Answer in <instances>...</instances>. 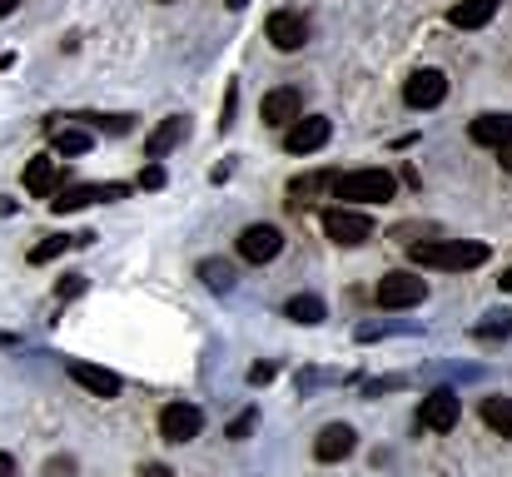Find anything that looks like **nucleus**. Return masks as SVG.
<instances>
[{"mask_svg":"<svg viewBox=\"0 0 512 477\" xmlns=\"http://www.w3.org/2000/svg\"><path fill=\"white\" fill-rule=\"evenodd\" d=\"M324 184H334V174H299V179L289 184V194L304 199V194H314V189H324Z\"/></svg>","mask_w":512,"mask_h":477,"instance_id":"b1692460","label":"nucleus"},{"mask_svg":"<svg viewBox=\"0 0 512 477\" xmlns=\"http://www.w3.org/2000/svg\"><path fill=\"white\" fill-rule=\"evenodd\" d=\"M85 120H90V125H100V130H110V135H125L135 115H85Z\"/></svg>","mask_w":512,"mask_h":477,"instance_id":"393cba45","label":"nucleus"},{"mask_svg":"<svg viewBox=\"0 0 512 477\" xmlns=\"http://www.w3.org/2000/svg\"><path fill=\"white\" fill-rule=\"evenodd\" d=\"M70 368V378L85 388V393H95V398H120V373H110V368H100V363H85V358H70L65 363Z\"/></svg>","mask_w":512,"mask_h":477,"instance_id":"9d476101","label":"nucleus"},{"mask_svg":"<svg viewBox=\"0 0 512 477\" xmlns=\"http://www.w3.org/2000/svg\"><path fill=\"white\" fill-rule=\"evenodd\" d=\"M483 423H488L493 433L512 438V398H483Z\"/></svg>","mask_w":512,"mask_h":477,"instance_id":"412c9836","label":"nucleus"},{"mask_svg":"<svg viewBox=\"0 0 512 477\" xmlns=\"http://www.w3.org/2000/svg\"><path fill=\"white\" fill-rule=\"evenodd\" d=\"M279 249H284V234L274 224H249L239 234V259H249V264H269V259H279Z\"/></svg>","mask_w":512,"mask_h":477,"instance_id":"1a4fd4ad","label":"nucleus"},{"mask_svg":"<svg viewBox=\"0 0 512 477\" xmlns=\"http://www.w3.org/2000/svg\"><path fill=\"white\" fill-rule=\"evenodd\" d=\"M458 413H463L458 393H453V388H438V393H428V398H423L418 423H423V428H433V433H453V428H458Z\"/></svg>","mask_w":512,"mask_h":477,"instance_id":"39448f33","label":"nucleus"},{"mask_svg":"<svg viewBox=\"0 0 512 477\" xmlns=\"http://www.w3.org/2000/svg\"><path fill=\"white\" fill-rule=\"evenodd\" d=\"M324 234L343 249H358V244L373 239V219L358 214V209H324Z\"/></svg>","mask_w":512,"mask_h":477,"instance_id":"20e7f679","label":"nucleus"},{"mask_svg":"<svg viewBox=\"0 0 512 477\" xmlns=\"http://www.w3.org/2000/svg\"><path fill=\"white\" fill-rule=\"evenodd\" d=\"M25 189H30L35 199H50V194L60 189V169H55V159L50 155L30 159V164H25Z\"/></svg>","mask_w":512,"mask_h":477,"instance_id":"f3484780","label":"nucleus"},{"mask_svg":"<svg viewBox=\"0 0 512 477\" xmlns=\"http://www.w3.org/2000/svg\"><path fill=\"white\" fill-rule=\"evenodd\" d=\"M70 244H75V234H50L45 244H35V249H30V264H50V259H60Z\"/></svg>","mask_w":512,"mask_h":477,"instance_id":"4be33fe9","label":"nucleus"},{"mask_svg":"<svg viewBox=\"0 0 512 477\" xmlns=\"http://www.w3.org/2000/svg\"><path fill=\"white\" fill-rule=\"evenodd\" d=\"M199 279H204V289H214V294H234L239 269H234L229 259H204V264H199Z\"/></svg>","mask_w":512,"mask_h":477,"instance_id":"6ab92c4d","label":"nucleus"},{"mask_svg":"<svg viewBox=\"0 0 512 477\" xmlns=\"http://www.w3.org/2000/svg\"><path fill=\"white\" fill-rule=\"evenodd\" d=\"M224 5H229V10H244V5H249V0H224Z\"/></svg>","mask_w":512,"mask_h":477,"instance_id":"c9c22d12","label":"nucleus"},{"mask_svg":"<svg viewBox=\"0 0 512 477\" xmlns=\"http://www.w3.org/2000/svg\"><path fill=\"white\" fill-rule=\"evenodd\" d=\"M15 5H20V0H0V15H10V10H15Z\"/></svg>","mask_w":512,"mask_h":477,"instance_id":"72a5a7b5","label":"nucleus"},{"mask_svg":"<svg viewBox=\"0 0 512 477\" xmlns=\"http://www.w3.org/2000/svg\"><path fill=\"white\" fill-rule=\"evenodd\" d=\"M234 105H239V85H229V90H224V110H219V130H229V125H234Z\"/></svg>","mask_w":512,"mask_h":477,"instance_id":"bb28decb","label":"nucleus"},{"mask_svg":"<svg viewBox=\"0 0 512 477\" xmlns=\"http://www.w3.org/2000/svg\"><path fill=\"white\" fill-rule=\"evenodd\" d=\"M140 189H165V169L160 164H145L140 169Z\"/></svg>","mask_w":512,"mask_h":477,"instance_id":"cd10ccee","label":"nucleus"},{"mask_svg":"<svg viewBox=\"0 0 512 477\" xmlns=\"http://www.w3.org/2000/svg\"><path fill=\"white\" fill-rule=\"evenodd\" d=\"M503 294H512V269H508V274H503Z\"/></svg>","mask_w":512,"mask_h":477,"instance_id":"e433bc0d","label":"nucleus"},{"mask_svg":"<svg viewBox=\"0 0 512 477\" xmlns=\"http://www.w3.org/2000/svg\"><path fill=\"white\" fill-rule=\"evenodd\" d=\"M184 135H189V120H184V115H170V120L145 140V159H165L174 145H184Z\"/></svg>","mask_w":512,"mask_h":477,"instance_id":"dca6fc26","label":"nucleus"},{"mask_svg":"<svg viewBox=\"0 0 512 477\" xmlns=\"http://www.w3.org/2000/svg\"><path fill=\"white\" fill-rule=\"evenodd\" d=\"M0 214H15V199H5V194H0Z\"/></svg>","mask_w":512,"mask_h":477,"instance_id":"473e14b6","label":"nucleus"},{"mask_svg":"<svg viewBox=\"0 0 512 477\" xmlns=\"http://www.w3.org/2000/svg\"><path fill=\"white\" fill-rule=\"evenodd\" d=\"M299 110H304L299 90H294V85H279V90H269V95H264V105H259V120L279 130V125H294V120H299Z\"/></svg>","mask_w":512,"mask_h":477,"instance_id":"f8f14e48","label":"nucleus"},{"mask_svg":"<svg viewBox=\"0 0 512 477\" xmlns=\"http://www.w3.org/2000/svg\"><path fill=\"white\" fill-rule=\"evenodd\" d=\"M493 15H498V0H458V5L448 10V25H458V30H483Z\"/></svg>","mask_w":512,"mask_h":477,"instance_id":"2eb2a0df","label":"nucleus"},{"mask_svg":"<svg viewBox=\"0 0 512 477\" xmlns=\"http://www.w3.org/2000/svg\"><path fill=\"white\" fill-rule=\"evenodd\" d=\"M393 174L388 169H353V174H334V194L339 199H358V204H383L393 199Z\"/></svg>","mask_w":512,"mask_h":477,"instance_id":"f03ea898","label":"nucleus"},{"mask_svg":"<svg viewBox=\"0 0 512 477\" xmlns=\"http://www.w3.org/2000/svg\"><path fill=\"white\" fill-rule=\"evenodd\" d=\"M284 314L294 318V323H309V328H314V323H324V314H329V309H324V299H319V294H294Z\"/></svg>","mask_w":512,"mask_h":477,"instance_id":"aec40b11","label":"nucleus"},{"mask_svg":"<svg viewBox=\"0 0 512 477\" xmlns=\"http://www.w3.org/2000/svg\"><path fill=\"white\" fill-rule=\"evenodd\" d=\"M269 40H274V50H304L309 20H304L299 10H274V15H269Z\"/></svg>","mask_w":512,"mask_h":477,"instance_id":"9b49d317","label":"nucleus"},{"mask_svg":"<svg viewBox=\"0 0 512 477\" xmlns=\"http://www.w3.org/2000/svg\"><path fill=\"white\" fill-rule=\"evenodd\" d=\"M160 5H174V0H160Z\"/></svg>","mask_w":512,"mask_h":477,"instance_id":"4c0bfd02","label":"nucleus"},{"mask_svg":"<svg viewBox=\"0 0 512 477\" xmlns=\"http://www.w3.org/2000/svg\"><path fill=\"white\" fill-rule=\"evenodd\" d=\"M199 428H204V413H199L194 403H170V408L160 413V438H165V443H194Z\"/></svg>","mask_w":512,"mask_h":477,"instance_id":"423d86ee","label":"nucleus"},{"mask_svg":"<svg viewBox=\"0 0 512 477\" xmlns=\"http://www.w3.org/2000/svg\"><path fill=\"white\" fill-rule=\"evenodd\" d=\"M95 199H100V184H65V189L50 194V209H55V214H75V209H85V204H95Z\"/></svg>","mask_w":512,"mask_h":477,"instance_id":"a211bd4d","label":"nucleus"},{"mask_svg":"<svg viewBox=\"0 0 512 477\" xmlns=\"http://www.w3.org/2000/svg\"><path fill=\"white\" fill-rule=\"evenodd\" d=\"M468 140L483 145V150H503V145H512V115H478V120L468 125Z\"/></svg>","mask_w":512,"mask_h":477,"instance_id":"4468645a","label":"nucleus"},{"mask_svg":"<svg viewBox=\"0 0 512 477\" xmlns=\"http://www.w3.org/2000/svg\"><path fill=\"white\" fill-rule=\"evenodd\" d=\"M329 135H334V125H329L324 115H309V120H294V125H289L284 150H289V155H314V150L329 145Z\"/></svg>","mask_w":512,"mask_h":477,"instance_id":"6e6552de","label":"nucleus"},{"mask_svg":"<svg viewBox=\"0 0 512 477\" xmlns=\"http://www.w3.org/2000/svg\"><path fill=\"white\" fill-rule=\"evenodd\" d=\"M443 95H448V75L443 70H413L408 85H403V100L413 110H433V105H443Z\"/></svg>","mask_w":512,"mask_h":477,"instance_id":"0eeeda50","label":"nucleus"},{"mask_svg":"<svg viewBox=\"0 0 512 477\" xmlns=\"http://www.w3.org/2000/svg\"><path fill=\"white\" fill-rule=\"evenodd\" d=\"M353 448H358V433H353L348 423H329V428L314 438V458H319V463H343Z\"/></svg>","mask_w":512,"mask_h":477,"instance_id":"ddd939ff","label":"nucleus"},{"mask_svg":"<svg viewBox=\"0 0 512 477\" xmlns=\"http://www.w3.org/2000/svg\"><path fill=\"white\" fill-rule=\"evenodd\" d=\"M140 477H174L165 463H150V468H140Z\"/></svg>","mask_w":512,"mask_h":477,"instance_id":"7c9ffc66","label":"nucleus"},{"mask_svg":"<svg viewBox=\"0 0 512 477\" xmlns=\"http://www.w3.org/2000/svg\"><path fill=\"white\" fill-rule=\"evenodd\" d=\"M80 294H85V274H65L55 284V299H80Z\"/></svg>","mask_w":512,"mask_h":477,"instance_id":"a878e982","label":"nucleus"},{"mask_svg":"<svg viewBox=\"0 0 512 477\" xmlns=\"http://www.w3.org/2000/svg\"><path fill=\"white\" fill-rule=\"evenodd\" d=\"M249 433H254V413H239V418L229 423V433H224V438H234V443H239V438H249Z\"/></svg>","mask_w":512,"mask_h":477,"instance_id":"c756f323","label":"nucleus"},{"mask_svg":"<svg viewBox=\"0 0 512 477\" xmlns=\"http://www.w3.org/2000/svg\"><path fill=\"white\" fill-rule=\"evenodd\" d=\"M418 269H478L488 264V244H463V239H423L408 249Z\"/></svg>","mask_w":512,"mask_h":477,"instance_id":"f257e3e1","label":"nucleus"},{"mask_svg":"<svg viewBox=\"0 0 512 477\" xmlns=\"http://www.w3.org/2000/svg\"><path fill=\"white\" fill-rule=\"evenodd\" d=\"M503 164H508V174H512V145H503Z\"/></svg>","mask_w":512,"mask_h":477,"instance_id":"f704fd0d","label":"nucleus"},{"mask_svg":"<svg viewBox=\"0 0 512 477\" xmlns=\"http://www.w3.org/2000/svg\"><path fill=\"white\" fill-rule=\"evenodd\" d=\"M0 477H15V458L10 453H0Z\"/></svg>","mask_w":512,"mask_h":477,"instance_id":"2f4dec72","label":"nucleus"},{"mask_svg":"<svg viewBox=\"0 0 512 477\" xmlns=\"http://www.w3.org/2000/svg\"><path fill=\"white\" fill-rule=\"evenodd\" d=\"M274 378H279L274 363H254V368H249V383H254V388H264V383H274Z\"/></svg>","mask_w":512,"mask_h":477,"instance_id":"c85d7f7f","label":"nucleus"},{"mask_svg":"<svg viewBox=\"0 0 512 477\" xmlns=\"http://www.w3.org/2000/svg\"><path fill=\"white\" fill-rule=\"evenodd\" d=\"M373 299H378V309H413V304L428 299V279H418V274H383Z\"/></svg>","mask_w":512,"mask_h":477,"instance_id":"7ed1b4c3","label":"nucleus"},{"mask_svg":"<svg viewBox=\"0 0 512 477\" xmlns=\"http://www.w3.org/2000/svg\"><path fill=\"white\" fill-rule=\"evenodd\" d=\"M55 150L60 155H85L90 150V130H55Z\"/></svg>","mask_w":512,"mask_h":477,"instance_id":"5701e85b","label":"nucleus"}]
</instances>
